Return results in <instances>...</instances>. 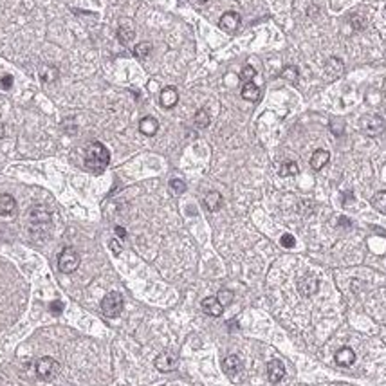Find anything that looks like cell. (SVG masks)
I'll return each instance as SVG.
<instances>
[{"instance_id": "cell-1", "label": "cell", "mask_w": 386, "mask_h": 386, "mask_svg": "<svg viewBox=\"0 0 386 386\" xmlns=\"http://www.w3.org/2000/svg\"><path fill=\"white\" fill-rule=\"evenodd\" d=\"M108 162H110V152H108V148L100 141L90 142L87 152H85V168H87L90 174L98 175L105 172Z\"/></svg>"}, {"instance_id": "cell-2", "label": "cell", "mask_w": 386, "mask_h": 386, "mask_svg": "<svg viewBox=\"0 0 386 386\" xmlns=\"http://www.w3.org/2000/svg\"><path fill=\"white\" fill-rule=\"evenodd\" d=\"M34 370H36L38 379H42V381H51V379H54V377L58 376V372H60V364L52 358H40L36 361Z\"/></svg>"}, {"instance_id": "cell-3", "label": "cell", "mask_w": 386, "mask_h": 386, "mask_svg": "<svg viewBox=\"0 0 386 386\" xmlns=\"http://www.w3.org/2000/svg\"><path fill=\"white\" fill-rule=\"evenodd\" d=\"M123 296L120 292H108L105 298L102 300V312L106 318H118L123 312Z\"/></svg>"}, {"instance_id": "cell-4", "label": "cell", "mask_w": 386, "mask_h": 386, "mask_svg": "<svg viewBox=\"0 0 386 386\" xmlns=\"http://www.w3.org/2000/svg\"><path fill=\"white\" fill-rule=\"evenodd\" d=\"M80 267V254L76 249L72 248H65L64 251L58 256V269L65 274L74 272Z\"/></svg>"}, {"instance_id": "cell-5", "label": "cell", "mask_w": 386, "mask_h": 386, "mask_svg": "<svg viewBox=\"0 0 386 386\" xmlns=\"http://www.w3.org/2000/svg\"><path fill=\"white\" fill-rule=\"evenodd\" d=\"M51 224V213L44 206H32L29 210V226L32 231H42Z\"/></svg>"}, {"instance_id": "cell-6", "label": "cell", "mask_w": 386, "mask_h": 386, "mask_svg": "<svg viewBox=\"0 0 386 386\" xmlns=\"http://www.w3.org/2000/svg\"><path fill=\"white\" fill-rule=\"evenodd\" d=\"M361 130L370 138H376L384 130V121L381 120V116H364L361 120Z\"/></svg>"}, {"instance_id": "cell-7", "label": "cell", "mask_w": 386, "mask_h": 386, "mask_svg": "<svg viewBox=\"0 0 386 386\" xmlns=\"http://www.w3.org/2000/svg\"><path fill=\"white\" fill-rule=\"evenodd\" d=\"M154 364H156V368L159 372H174L175 368H177V364H179V358L175 354H172V352H162V354H159L156 358Z\"/></svg>"}, {"instance_id": "cell-8", "label": "cell", "mask_w": 386, "mask_h": 386, "mask_svg": "<svg viewBox=\"0 0 386 386\" xmlns=\"http://www.w3.org/2000/svg\"><path fill=\"white\" fill-rule=\"evenodd\" d=\"M218 28L226 32H236V29L240 28V14L234 13V11L224 13L218 20Z\"/></svg>"}, {"instance_id": "cell-9", "label": "cell", "mask_w": 386, "mask_h": 386, "mask_svg": "<svg viewBox=\"0 0 386 386\" xmlns=\"http://www.w3.org/2000/svg\"><path fill=\"white\" fill-rule=\"evenodd\" d=\"M242 368H244V364H242V359H240L238 356H228V358L222 361V370H224L226 376L231 377V379H234V377L238 376V374L242 372Z\"/></svg>"}, {"instance_id": "cell-10", "label": "cell", "mask_w": 386, "mask_h": 386, "mask_svg": "<svg viewBox=\"0 0 386 386\" xmlns=\"http://www.w3.org/2000/svg\"><path fill=\"white\" fill-rule=\"evenodd\" d=\"M318 289H320V282H318V278H314V276H310V274L304 276V278L298 282V290L302 292V296H305V298L316 294Z\"/></svg>"}, {"instance_id": "cell-11", "label": "cell", "mask_w": 386, "mask_h": 386, "mask_svg": "<svg viewBox=\"0 0 386 386\" xmlns=\"http://www.w3.org/2000/svg\"><path fill=\"white\" fill-rule=\"evenodd\" d=\"M325 72H326V80L332 82V80L340 78L341 74L345 72V64H343L340 58L332 56V58H328L325 64Z\"/></svg>"}, {"instance_id": "cell-12", "label": "cell", "mask_w": 386, "mask_h": 386, "mask_svg": "<svg viewBox=\"0 0 386 386\" xmlns=\"http://www.w3.org/2000/svg\"><path fill=\"white\" fill-rule=\"evenodd\" d=\"M284 376H285V366L280 359L269 361V364H267V377H269V381L280 382L282 379H284Z\"/></svg>"}, {"instance_id": "cell-13", "label": "cell", "mask_w": 386, "mask_h": 386, "mask_svg": "<svg viewBox=\"0 0 386 386\" xmlns=\"http://www.w3.org/2000/svg\"><path fill=\"white\" fill-rule=\"evenodd\" d=\"M159 102L164 108H174L179 102V92L175 87H164L161 90V96H159Z\"/></svg>"}, {"instance_id": "cell-14", "label": "cell", "mask_w": 386, "mask_h": 386, "mask_svg": "<svg viewBox=\"0 0 386 386\" xmlns=\"http://www.w3.org/2000/svg\"><path fill=\"white\" fill-rule=\"evenodd\" d=\"M202 310L208 314V316L218 318V316H222V312H224V307H222V304L216 300V296L215 298L210 296V298L202 300Z\"/></svg>"}, {"instance_id": "cell-15", "label": "cell", "mask_w": 386, "mask_h": 386, "mask_svg": "<svg viewBox=\"0 0 386 386\" xmlns=\"http://www.w3.org/2000/svg\"><path fill=\"white\" fill-rule=\"evenodd\" d=\"M16 212V200L10 193L0 195V216H11Z\"/></svg>"}, {"instance_id": "cell-16", "label": "cell", "mask_w": 386, "mask_h": 386, "mask_svg": "<svg viewBox=\"0 0 386 386\" xmlns=\"http://www.w3.org/2000/svg\"><path fill=\"white\" fill-rule=\"evenodd\" d=\"M356 361V352L350 346H343L336 352V363L340 366H352Z\"/></svg>"}, {"instance_id": "cell-17", "label": "cell", "mask_w": 386, "mask_h": 386, "mask_svg": "<svg viewBox=\"0 0 386 386\" xmlns=\"http://www.w3.org/2000/svg\"><path fill=\"white\" fill-rule=\"evenodd\" d=\"M157 130H159V121H157L156 118H152V116H146V118H142V120L139 121V132L148 136V138L156 136Z\"/></svg>"}, {"instance_id": "cell-18", "label": "cell", "mask_w": 386, "mask_h": 386, "mask_svg": "<svg viewBox=\"0 0 386 386\" xmlns=\"http://www.w3.org/2000/svg\"><path fill=\"white\" fill-rule=\"evenodd\" d=\"M222 202H224V198H222V195L218 192H210L206 197H204V206H206L208 212L212 213L218 212L222 208Z\"/></svg>"}, {"instance_id": "cell-19", "label": "cell", "mask_w": 386, "mask_h": 386, "mask_svg": "<svg viewBox=\"0 0 386 386\" xmlns=\"http://www.w3.org/2000/svg\"><path fill=\"white\" fill-rule=\"evenodd\" d=\"M328 159H330V154L326 152V150H323V148H320V150H316V152L312 154V157H310V168L320 172L323 166L328 162Z\"/></svg>"}, {"instance_id": "cell-20", "label": "cell", "mask_w": 386, "mask_h": 386, "mask_svg": "<svg viewBox=\"0 0 386 386\" xmlns=\"http://www.w3.org/2000/svg\"><path fill=\"white\" fill-rule=\"evenodd\" d=\"M136 38V31H134V28L130 26L128 22H123L118 28V40L123 44V46H128L130 42Z\"/></svg>"}, {"instance_id": "cell-21", "label": "cell", "mask_w": 386, "mask_h": 386, "mask_svg": "<svg viewBox=\"0 0 386 386\" xmlns=\"http://www.w3.org/2000/svg\"><path fill=\"white\" fill-rule=\"evenodd\" d=\"M242 98H244L246 102H258L260 100V96H262V92H260V87H256L253 82H249V83H244V87H242Z\"/></svg>"}, {"instance_id": "cell-22", "label": "cell", "mask_w": 386, "mask_h": 386, "mask_svg": "<svg viewBox=\"0 0 386 386\" xmlns=\"http://www.w3.org/2000/svg\"><path fill=\"white\" fill-rule=\"evenodd\" d=\"M58 76H60V74H58V69L52 67V65H46L40 72V80L44 83H54L56 80H58Z\"/></svg>"}, {"instance_id": "cell-23", "label": "cell", "mask_w": 386, "mask_h": 386, "mask_svg": "<svg viewBox=\"0 0 386 386\" xmlns=\"http://www.w3.org/2000/svg\"><path fill=\"white\" fill-rule=\"evenodd\" d=\"M150 52H152V44H150V42H141V44H138V46L134 47V56L139 58V60L148 58Z\"/></svg>"}, {"instance_id": "cell-24", "label": "cell", "mask_w": 386, "mask_h": 386, "mask_svg": "<svg viewBox=\"0 0 386 386\" xmlns=\"http://www.w3.org/2000/svg\"><path fill=\"white\" fill-rule=\"evenodd\" d=\"M282 78L287 80V82H290V83L298 82V78H300L298 67H296V65H287V67H284V70H282Z\"/></svg>"}, {"instance_id": "cell-25", "label": "cell", "mask_w": 386, "mask_h": 386, "mask_svg": "<svg viewBox=\"0 0 386 386\" xmlns=\"http://www.w3.org/2000/svg\"><path fill=\"white\" fill-rule=\"evenodd\" d=\"M372 206L376 208L377 212L386 213V190L384 192H377L372 198Z\"/></svg>"}, {"instance_id": "cell-26", "label": "cell", "mask_w": 386, "mask_h": 386, "mask_svg": "<svg viewBox=\"0 0 386 386\" xmlns=\"http://www.w3.org/2000/svg\"><path fill=\"white\" fill-rule=\"evenodd\" d=\"M210 114H208L206 108H200V110H197V114H195V124H197L198 128H206L208 124H210Z\"/></svg>"}, {"instance_id": "cell-27", "label": "cell", "mask_w": 386, "mask_h": 386, "mask_svg": "<svg viewBox=\"0 0 386 386\" xmlns=\"http://www.w3.org/2000/svg\"><path fill=\"white\" fill-rule=\"evenodd\" d=\"M300 172V168H298V164H296L294 161H287V162H284L282 164V168H280V175L282 177H289V175H296Z\"/></svg>"}, {"instance_id": "cell-28", "label": "cell", "mask_w": 386, "mask_h": 386, "mask_svg": "<svg viewBox=\"0 0 386 386\" xmlns=\"http://www.w3.org/2000/svg\"><path fill=\"white\" fill-rule=\"evenodd\" d=\"M233 292L230 289H220L218 290V294H216V300L222 304V307H228V305L233 304Z\"/></svg>"}, {"instance_id": "cell-29", "label": "cell", "mask_w": 386, "mask_h": 386, "mask_svg": "<svg viewBox=\"0 0 386 386\" xmlns=\"http://www.w3.org/2000/svg\"><path fill=\"white\" fill-rule=\"evenodd\" d=\"M254 76H256V70H254L253 65H246L244 69H242V72H240V80H242L244 83L253 82Z\"/></svg>"}, {"instance_id": "cell-30", "label": "cell", "mask_w": 386, "mask_h": 386, "mask_svg": "<svg viewBox=\"0 0 386 386\" xmlns=\"http://www.w3.org/2000/svg\"><path fill=\"white\" fill-rule=\"evenodd\" d=\"M170 188L174 190L177 195H180V193L186 192V182H184L182 179H172L170 180Z\"/></svg>"}, {"instance_id": "cell-31", "label": "cell", "mask_w": 386, "mask_h": 386, "mask_svg": "<svg viewBox=\"0 0 386 386\" xmlns=\"http://www.w3.org/2000/svg\"><path fill=\"white\" fill-rule=\"evenodd\" d=\"M280 244L284 246L285 249H292L296 246V240H294V236H292L290 233H285V234H282Z\"/></svg>"}, {"instance_id": "cell-32", "label": "cell", "mask_w": 386, "mask_h": 386, "mask_svg": "<svg viewBox=\"0 0 386 386\" xmlns=\"http://www.w3.org/2000/svg\"><path fill=\"white\" fill-rule=\"evenodd\" d=\"M64 308H65V305H64V302H60V300H54V302L49 304V310H51L54 316H58V314L64 312Z\"/></svg>"}, {"instance_id": "cell-33", "label": "cell", "mask_w": 386, "mask_h": 386, "mask_svg": "<svg viewBox=\"0 0 386 386\" xmlns=\"http://www.w3.org/2000/svg\"><path fill=\"white\" fill-rule=\"evenodd\" d=\"M0 87L4 88V90H10V88L13 87V76H11V74L0 76Z\"/></svg>"}, {"instance_id": "cell-34", "label": "cell", "mask_w": 386, "mask_h": 386, "mask_svg": "<svg viewBox=\"0 0 386 386\" xmlns=\"http://www.w3.org/2000/svg\"><path fill=\"white\" fill-rule=\"evenodd\" d=\"M350 22H352V26H354L358 31H363V29L366 28V22H364L363 16H352V20H350Z\"/></svg>"}, {"instance_id": "cell-35", "label": "cell", "mask_w": 386, "mask_h": 386, "mask_svg": "<svg viewBox=\"0 0 386 386\" xmlns=\"http://www.w3.org/2000/svg\"><path fill=\"white\" fill-rule=\"evenodd\" d=\"M108 246H110V249H112V253L114 254H120L121 251H123V248H121V244H120V240H116V238H112L110 242H108Z\"/></svg>"}, {"instance_id": "cell-36", "label": "cell", "mask_w": 386, "mask_h": 386, "mask_svg": "<svg viewBox=\"0 0 386 386\" xmlns=\"http://www.w3.org/2000/svg\"><path fill=\"white\" fill-rule=\"evenodd\" d=\"M116 234L120 236V238H126V230L124 228H121V226H116Z\"/></svg>"}, {"instance_id": "cell-37", "label": "cell", "mask_w": 386, "mask_h": 386, "mask_svg": "<svg viewBox=\"0 0 386 386\" xmlns=\"http://www.w3.org/2000/svg\"><path fill=\"white\" fill-rule=\"evenodd\" d=\"M350 200H354V195L348 192V193H345V195H343V204H345V206H348Z\"/></svg>"}, {"instance_id": "cell-38", "label": "cell", "mask_w": 386, "mask_h": 386, "mask_svg": "<svg viewBox=\"0 0 386 386\" xmlns=\"http://www.w3.org/2000/svg\"><path fill=\"white\" fill-rule=\"evenodd\" d=\"M340 224H343V226H350V220H348V218H345V216H341V218H340Z\"/></svg>"}, {"instance_id": "cell-39", "label": "cell", "mask_w": 386, "mask_h": 386, "mask_svg": "<svg viewBox=\"0 0 386 386\" xmlns=\"http://www.w3.org/2000/svg\"><path fill=\"white\" fill-rule=\"evenodd\" d=\"M2 138H4V124L0 123V139H2Z\"/></svg>"}, {"instance_id": "cell-40", "label": "cell", "mask_w": 386, "mask_h": 386, "mask_svg": "<svg viewBox=\"0 0 386 386\" xmlns=\"http://www.w3.org/2000/svg\"><path fill=\"white\" fill-rule=\"evenodd\" d=\"M198 2H202V4H206V2H208V0H198Z\"/></svg>"}]
</instances>
